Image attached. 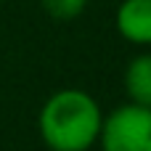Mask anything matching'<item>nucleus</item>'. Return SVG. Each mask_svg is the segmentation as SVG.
<instances>
[{"instance_id":"f257e3e1","label":"nucleus","mask_w":151,"mask_h":151,"mask_svg":"<svg viewBox=\"0 0 151 151\" xmlns=\"http://www.w3.org/2000/svg\"><path fill=\"white\" fill-rule=\"evenodd\" d=\"M101 106L98 101L77 88L53 93L37 117L40 138L53 151H90L101 133Z\"/></svg>"},{"instance_id":"f03ea898","label":"nucleus","mask_w":151,"mask_h":151,"mask_svg":"<svg viewBox=\"0 0 151 151\" xmlns=\"http://www.w3.org/2000/svg\"><path fill=\"white\" fill-rule=\"evenodd\" d=\"M101 151H151V109L125 104L101 122Z\"/></svg>"},{"instance_id":"7ed1b4c3","label":"nucleus","mask_w":151,"mask_h":151,"mask_svg":"<svg viewBox=\"0 0 151 151\" xmlns=\"http://www.w3.org/2000/svg\"><path fill=\"white\" fill-rule=\"evenodd\" d=\"M117 32L133 45H151V0H122L117 8Z\"/></svg>"},{"instance_id":"20e7f679","label":"nucleus","mask_w":151,"mask_h":151,"mask_svg":"<svg viewBox=\"0 0 151 151\" xmlns=\"http://www.w3.org/2000/svg\"><path fill=\"white\" fill-rule=\"evenodd\" d=\"M125 93H127L130 104L151 109V53H141L127 64Z\"/></svg>"},{"instance_id":"39448f33","label":"nucleus","mask_w":151,"mask_h":151,"mask_svg":"<svg viewBox=\"0 0 151 151\" xmlns=\"http://www.w3.org/2000/svg\"><path fill=\"white\" fill-rule=\"evenodd\" d=\"M40 3L45 13L56 21H72L88 8V0H40Z\"/></svg>"}]
</instances>
